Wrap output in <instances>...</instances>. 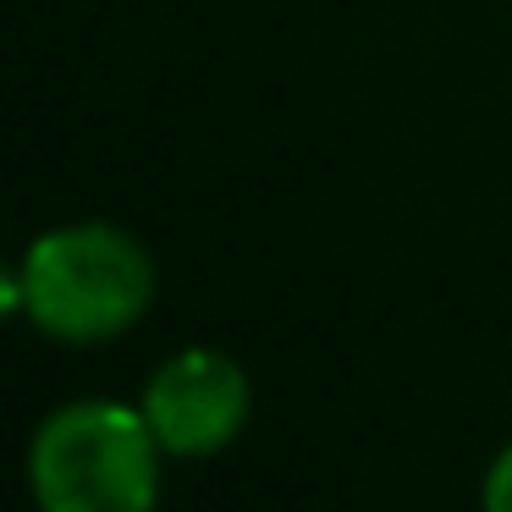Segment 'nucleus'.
<instances>
[{
	"label": "nucleus",
	"mask_w": 512,
	"mask_h": 512,
	"mask_svg": "<svg viewBox=\"0 0 512 512\" xmlns=\"http://www.w3.org/2000/svg\"><path fill=\"white\" fill-rule=\"evenodd\" d=\"M160 457L144 408L78 397L39 419L28 441V490L39 512H155Z\"/></svg>",
	"instance_id": "obj_1"
},
{
	"label": "nucleus",
	"mask_w": 512,
	"mask_h": 512,
	"mask_svg": "<svg viewBox=\"0 0 512 512\" xmlns=\"http://www.w3.org/2000/svg\"><path fill=\"white\" fill-rule=\"evenodd\" d=\"M17 281H23V314L45 336L72 347L133 331L155 298V265L144 243L111 221H72L34 237Z\"/></svg>",
	"instance_id": "obj_2"
},
{
	"label": "nucleus",
	"mask_w": 512,
	"mask_h": 512,
	"mask_svg": "<svg viewBox=\"0 0 512 512\" xmlns=\"http://www.w3.org/2000/svg\"><path fill=\"white\" fill-rule=\"evenodd\" d=\"M248 375L215 347H182L149 375L144 419L166 457H215L248 424Z\"/></svg>",
	"instance_id": "obj_3"
},
{
	"label": "nucleus",
	"mask_w": 512,
	"mask_h": 512,
	"mask_svg": "<svg viewBox=\"0 0 512 512\" xmlns=\"http://www.w3.org/2000/svg\"><path fill=\"white\" fill-rule=\"evenodd\" d=\"M479 507H485V512H512V441L490 457L485 490H479Z\"/></svg>",
	"instance_id": "obj_4"
}]
</instances>
